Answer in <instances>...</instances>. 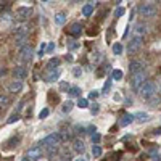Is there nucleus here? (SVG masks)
<instances>
[{"label": "nucleus", "instance_id": "obj_1", "mask_svg": "<svg viewBox=\"0 0 161 161\" xmlns=\"http://www.w3.org/2000/svg\"><path fill=\"white\" fill-rule=\"evenodd\" d=\"M139 93H140V97H142L143 100H152V98L156 95V86H155L153 82H145V84L140 87Z\"/></svg>", "mask_w": 161, "mask_h": 161}, {"label": "nucleus", "instance_id": "obj_2", "mask_svg": "<svg viewBox=\"0 0 161 161\" xmlns=\"http://www.w3.org/2000/svg\"><path fill=\"white\" fill-rule=\"evenodd\" d=\"M156 5L155 3H152V2H148V3H142L140 7H139V13H140V16H143V18H153L155 15H156Z\"/></svg>", "mask_w": 161, "mask_h": 161}, {"label": "nucleus", "instance_id": "obj_3", "mask_svg": "<svg viewBox=\"0 0 161 161\" xmlns=\"http://www.w3.org/2000/svg\"><path fill=\"white\" fill-rule=\"evenodd\" d=\"M145 79H147L145 71H140V73H137V74H134V76H132V79H130V87H132V90L139 92V90H140V87L145 84Z\"/></svg>", "mask_w": 161, "mask_h": 161}, {"label": "nucleus", "instance_id": "obj_4", "mask_svg": "<svg viewBox=\"0 0 161 161\" xmlns=\"http://www.w3.org/2000/svg\"><path fill=\"white\" fill-rule=\"evenodd\" d=\"M60 142H61V136L58 132H53V134H50V136H47L42 140V145L44 147H58Z\"/></svg>", "mask_w": 161, "mask_h": 161}, {"label": "nucleus", "instance_id": "obj_5", "mask_svg": "<svg viewBox=\"0 0 161 161\" xmlns=\"http://www.w3.org/2000/svg\"><path fill=\"white\" fill-rule=\"evenodd\" d=\"M42 155H44V148L42 147H32V148L28 150V159L29 161H39V159H42Z\"/></svg>", "mask_w": 161, "mask_h": 161}, {"label": "nucleus", "instance_id": "obj_6", "mask_svg": "<svg viewBox=\"0 0 161 161\" xmlns=\"http://www.w3.org/2000/svg\"><path fill=\"white\" fill-rule=\"evenodd\" d=\"M32 15V8L31 7H18L16 11H15V18L16 19H28L29 16Z\"/></svg>", "mask_w": 161, "mask_h": 161}, {"label": "nucleus", "instance_id": "obj_7", "mask_svg": "<svg viewBox=\"0 0 161 161\" xmlns=\"http://www.w3.org/2000/svg\"><path fill=\"white\" fill-rule=\"evenodd\" d=\"M142 47V37H137V36H134L130 40H129V45H127V50L130 52V53H134V52H137L139 48Z\"/></svg>", "mask_w": 161, "mask_h": 161}, {"label": "nucleus", "instance_id": "obj_8", "mask_svg": "<svg viewBox=\"0 0 161 161\" xmlns=\"http://www.w3.org/2000/svg\"><path fill=\"white\" fill-rule=\"evenodd\" d=\"M31 58H32V48L29 45H24L19 52V60L21 61H31Z\"/></svg>", "mask_w": 161, "mask_h": 161}, {"label": "nucleus", "instance_id": "obj_9", "mask_svg": "<svg viewBox=\"0 0 161 161\" xmlns=\"http://www.w3.org/2000/svg\"><path fill=\"white\" fill-rule=\"evenodd\" d=\"M13 76L16 77V80H21L28 76V69H26L24 66H16V68L13 69Z\"/></svg>", "mask_w": 161, "mask_h": 161}, {"label": "nucleus", "instance_id": "obj_10", "mask_svg": "<svg viewBox=\"0 0 161 161\" xmlns=\"http://www.w3.org/2000/svg\"><path fill=\"white\" fill-rule=\"evenodd\" d=\"M129 71H130L132 76H134V74H137V73H140V71H143L142 63H140V61H130V64H129Z\"/></svg>", "mask_w": 161, "mask_h": 161}, {"label": "nucleus", "instance_id": "obj_11", "mask_svg": "<svg viewBox=\"0 0 161 161\" xmlns=\"http://www.w3.org/2000/svg\"><path fill=\"white\" fill-rule=\"evenodd\" d=\"M73 148H74V152L76 153H84V150H86V145H84V142L80 140V139H76L74 142H73Z\"/></svg>", "mask_w": 161, "mask_h": 161}, {"label": "nucleus", "instance_id": "obj_12", "mask_svg": "<svg viewBox=\"0 0 161 161\" xmlns=\"http://www.w3.org/2000/svg\"><path fill=\"white\" fill-rule=\"evenodd\" d=\"M80 31H82V26H80L79 23H74V24H71V28L68 29V34L69 36H79L80 34Z\"/></svg>", "mask_w": 161, "mask_h": 161}, {"label": "nucleus", "instance_id": "obj_13", "mask_svg": "<svg viewBox=\"0 0 161 161\" xmlns=\"http://www.w3.org/2000/svg\"><path fill=\"white\" fill-rule=\"evenodd\" d=\"M58 77H60V69H53V71H50V73L47 74L45 82H55Z\"/></svg>", "mask_w": 161, "mask_h": 161}, {"label": "nucleus", "instance_id": "obj_14", "mask_svg": "<svg viewBox=\"0 0 161 161\" xmlns=\"http://www.w3.org/2000/svg\"><path fill=\"white\" fill-rule=\"evenodd\" d=\"M8 89H10L11 93H16V92H19V90L23 89V82H21V80H13Z\"/></svg>", "mask_w": 161, "mask_h": 161}, {"label": "nucleus", "instance_id": "obj_15", "mask_svg": "<svg viewBox=\"0 0 161 161\" xmlns=\"http://www.w3.org/2000/svg\"><path fill=\"white\" fill-rule=\"evenodd\" d=\"M132 121H134V114H124L123 119L119 121V126L121 127H126V126H129L132 123Z\"/></svg>", "mask_w": 161, "mask_h": 161}, {"label": "nucleus", "instance_id": "obj_16", "mask_svg": "<svg viewBox=\"0 0 161 161\" xmlns=\"http://www.w3.org/2000/svg\"><path fill=\"white\" fill-rule=\"evenodd\" d=\"M93 5H95V2H89L87 5L82 7V15L84 16H90L92 11H93Z\"/></svg>", "mask_w": 161, "mask_h": 161}, {"label": "nucleus", "instance_id": "obj_17", "mask_svg": "<svg viewBox=\"0 0 161 161\" xmlns=\"http://www.w3.org/2000/svg\"><path fill=\"white\" fill-rule=\"evenodd\" d=\"M145 32H147V26H145L143 23H137V24H136V36L140 37V36L145 34Z\"/></svg>", "mask_w": 161, "mask_h": 161}, {"label": "nucleus", "instance_id": "obj_18", "mask_svg": "<svg viewBox=\"0 0 161 161\" xmlns=\"http://www.w3.org/2000/svg\"><path fill=\"white\" fill-rule=\"evenodd\" d=\"M58 66H60V58H50V61H48V64H47V68L50 69V71H53V69H55V68H58Z\"/></svg>", "mask_w": 161, "mask_h": 161}, {"label": "nucleus", "instance_id": "obj_19", "mask_svg": "<svg viewBox=\"0 0 161 161\" xmlns=\"http://www.w3.org/2000/svg\"><path fill=\"white\" fill-rule=\"evenodd\" d=\"M148 113H143V111H140V113H137V114H134V119H137L139 123H145V121H148Z\"/></svg>", "mask_w": 161, "mask_h": 161}, {"label": "nucleus", "instance_id": "obj_20", "mask_svg": "<svg viewBox=\"0 0 161 161\" xmlns=\"http://www.w3.org/2000/svg\"><path fill=\"white\" fill-rule=\"evenodd\" d=\"M64 21H66V15H64V13H58V15H55V23L58 26L64 24Z\"/></svg>", "mask_w": 161, "mask_h": 161}, {"label": "nucleus", "instance_id": "obj_21", "mask_svg": "<svg viewBox=\"0 0 161 161\" xmlns=\"http://www.w3.org/2000/svg\"><path fill=\"white\" fill-rule=\"evenodd\" d=\"M68 95H69V97H77V95H80V89H79V87H69V89H68Z\"/></svg>", "mask_w": 161, "mask_h": 161}, {"label": "nucleus", "instance_id": "obj_22", "mask_svg": "<svg viewBox=\"0 0 161 161\" xmlns=\"http://www.w3.org/2000/svg\"><path fill=\"white\" fill-rule=\"evenodd\" d=\"M113 53H114V55H121V53H123V44L116 42V44L113 45Z\"/></svg>", "mask_w": 161, "mask_h": 161}, {"label": "nucleus", "instance_id": "obj_23", "mask_svg": "<svg viewBox=\"0 0 161 161\" xmlns=\"http://www.w3.org/2000/svg\"><path fill=\"white\" fill-rule=\"evenodd\" d=\"M73 106H74V103H73V102H64L61 110H63V113H69V111L73 110Z\"/></svg>", "mask_w": 161, "mask_h": 161}, {"label": "nucleus", "instance_id": "obj_24", "mask_svg": "<svg viewBox=\"0 0 161 161\" xmlns=\"http://www.w3.org/2000/svg\"><path fill=\"white\" fill-rule=\"evenodd\" d=\"M102 153H103V152H102V148H100L98 145H93V147H92V155L95 156V158H100Z\"/></svg>", "mask_w": 161, "mask_h": 161}, {"label": "nucleus", "instance_id": "obj_25", "mask_svg": "<svg viewBox=\"0 0 161 161\" xmlns=\"http://www.w3.org/2000/svg\"><path fill=\"white\" fill-rule=\"evenodd\" d=\"M8 103H10V97L2 93V95H0V106H7Z\"/></svg>", "mask_w": 161, "mask_h": 161}, {"label": "nucleus", "instance_id": "obj_26", "mask_svg": "<svg viewBox=\"0 0 161 161\" xmlns=\"http://www.w3.org/2000/svg\"><path fill=\"white\" fill-rule=\"evenodd\" d=\"M45 150H47L48 156H53V155L58 153V147H45Z\"/></svg>", "mask_w": 161, "mask_h": 161}, {"label": "nucleus", "instance_id": "obj_27", "mask_svg": "<svg viewBox=\"0 0 161 161\" xmlns=\"http://www.w3.org/2000/svg\"><path fill=\"white\" fill-rule=\"evenodd\" d=\"M123 79V71L121 69H114L113 71V80H121Z\"/></svg>", "mask_w": 161, "mask_h": 161}, {"label": "nucleus", "instance_id": "obj_28", "mask_svg": "<svg viewBox=\"0 0 161 161\" xmlns=\"http://www.w3.org/2000/svg\"><path fill=\"white\" fill-rule=\"evenodd\" d=\"M24 42H26V36H21V37H16V47H23L24 45Z\"/></svg>", "mask_w": 161, "mask_h": 161}, {"label": "nucleus", "instance_id": "obj_29", "mask_svg": "<svg viewBox=\"0 0 161 161\" xmlns=\"http://www.w3.org/2000/svg\"><path fill=\"white\" fill-rule=\"evenodd\" d=\"M87 105H89V102H87L86 98H79V102H77L79 108H87Z\"/></svg>", "mask_w": 161, "mask_h": 161}, {"label": "nucleus", "instance_id": "obj_30", "mask_svg": "<svg viewBox=\"0 0 161 161\" xmlns=\"http://www.w3.org/2000/svg\"><path fill=\"white\" fill-rule=\"evenodd\" d=\"M123 15H124V8H123V7H118L116 11H114V16H116V18H121Z\"/></svg>", "mask_w": 161, "mask_h": 161}, {"label": "nucleus", "instance_id": "obj_31", "mask_svg": "<svg viewBox=\"0 0 161 161\" xmlns=\"http://www.w3.org/2000/svg\"><path fill=\"white\" fill-rule=\"evenodd\" d=\"M100 60H102V55H100L98 52H95V53H93V55H92V61H93V63L97 64V63H98Z\"/></svg>", "mask_w": 161, "mask_h": 161}, {"label": "nucleus", "instance_id": "obj_32", "mask_svg": "<svg viewBox=\"0 0 161 161\" xmlns=\"http://www.w3.org/2000/svg\"><path fill=\"white\" fill-rule=\"evenodd\" d=\"M98 106H100L98 103H93V105L90 106V113H92V114H97V113H98V110H100Z\"/></svg>", "mask_w": 161, "mask_h": 161}, {"label": "nucleus", "instance_id": "obj_33", "mask_svg": "<svg viewBox=\"0 0 161 161\" xmlns=\"http://www.w3.org/2000/svg\"><path fill=\"white\" fill-rule=\"evenodd\" d=\"M100 139H102V137H100V134H95V132L92 134V142L95 143V145H97V143L100 142Z\"/></svg>", "mask_w": 161, "mask_h": 161}, {"label": "nucleus", "instance_id": "obj_34", "mask_svg": "<svg viewBox=\"0 0 161 161\" xmlns=\"http://www.w3.org/2000/svg\"><path fill=\"white\" fill-rule=\"evenodd\" d=\"M45 48H47V44L44 42L42 45H40V48H39V57H40V58L44 57V53H45Z\"/></svg>", "mask_w": 161, "mask_h": 161}, {"label": "nucleus", "instance_id": "obj_35", "mask_svg": "<svg viewBox=\"0 0 161 161\" xmlns=\"http://www.w3.org/2000/svg\"><path fill=\"white\" fill-rule=\"evenodd\" d=\"M18 119H19V116H18V114H11V116L8 118L7 123H8V124H11V123H15V121H18Z\"/></svg>", "mask_w": 161, "mask_h": 161}, {"label": "nucleus", "instance_id": "obj_36", "mask_svg": "<svg viewBox=\"0 0 161 161\" xmlns=\"http://www.w3.org/2000/svg\"><path fill=\"white\" fill-rule=\"evenodd\" d=\"M47 116H48V110H47V108H44L42 111L39 113V118H40V119H44V118H47Z\"/></svg>", "mask_w": 161, "mask_h": 161}, {"label": "nucleus", "instance_id": "obj_37", "mask_svg": "<svg viewBox=\"0 0 161 161\" xmlns=\"http://www.w3.org/2000/svg\"><path fill=\"white\" fill-rule=\"evenodd\" d=\"M98 97V90H92L90 93H89V98H92V100H95Z\"/></svg>", "mask_w": 161, "mask_h": 161}, {"label": "nucleus", "instance_id": "obj_38", "mask_svg": "<svg viewBox=\"0 0 161 161\" xmlns=\"http://www.w3.org/2000/svg\"><path fill=\"white\" fill-rule=\"evenodd\" d=\"M73 74H74L76 77H79V76H82V69H80V68H74Z\"/></svg>", "mask_w": 161, "mask_h": 161}, {"label": "nucleus", "instance_id": "obj_39", "mask_svg": "<svg viewBox=\"0 0 161 161\" xmlns=\"http://www.w3.org/2000/svg\"><path fill=\"white\" fill-rule=\"evenodd\" d=\"M110 87H111V80H108V82H105V86H103V92L106 93L110 90Z\"/></svg>", "mask_w": 161, "mask_h": 161}, {"label": "nucleus", "instance_id": "obj_40", "mask_svg": "<svg viewBox=\"0 0 161 161\" xmlns=\"http://www.w3.org/2000/svg\"><path fill=\"white\" fill-rule=\"evenodd\" d=\"M69 89V84L68 82H61L60 84V90H68Z\"/></svg>", "mask_w": 161, "mask_h": 161}, {"label": "nucleus", "instance_id": "obj_41", "mask_svg": "<svg viewBox=\"0 0 161 161\" xmlns=\"http://www.w3.org/2000/svg\"><path fill=\"white\" fill-rule=\"evenodd\" d=\"M47 50H48V52H53V50H55V44H50V45L47 47Z\"/></svg>", "mask_w": 161, "mask_h": 161}, {"label": "nucleus", "instance_id": "obj_42", "mask_svg": "<svg viewBox=\"0 0 161 161\" xmlns=\"http://www.w3.org/2000/svg\"><path fill=\"white\" fill-rule=\"evenodd\" d=\"M76 47H77V44H74V42H73V44H69V48H76Z\"/></svg>", "mask_w": 161, "mask_h": 161}, {"label": "nucleus", "instance_id": "obj_43", "mask_svg": "<svg viewBox=\"0 0 161 161\" xmlns=\"http://www.w3.org/2000/svg\"><path fill=\"white\" fill-rule=\"evenodd\" d=\"M76 161H86V159H84V158H77Z\"/></svg>", "mask_w": 161, "mask_h": 161}, {"label": "nucleus", "instance_id": "obj_44", "mask_svg": "<svg viewBox=\"0 0 161 161\" xmlns=\"http://www.w3.org/2000/svg\"><path fill=\"white\" fill-rule=\"evenodd\" d=\"M23 161H29V159H28V158H24V159H23Z\"/></svg>", "mask_w": 161, "mask_h": 161}, {"label": "nucleus", "instance_id": "obj_45", "mask_svg": "<svg viewBox=\"0 0 161 161\" xmlns=\"http://www.w3.org/2000/svg\"><path fill=\"white\" fill-rule=\"evenodd\" d=\"M39 161H47V159H39Z\"/></svg>", "mask_w": 161, "mask_h": 161}]
</instances>
